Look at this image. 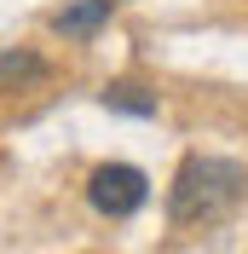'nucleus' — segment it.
Returning <instances> with one entry per match:
<instances>
[{
	"label": "nucleus",
	"mask_w": 248,
	"mask_h": 254,
	"mask_svg": "<svg viewBox=\"0 0 248 254\" xmlns=\"http://www.w3.org/2000/svg\"><path fill=\"white\" fill-rule=\"evenodd\" d=\"M98 98H104V110H122V116H156V93H144L133 81H110Z\"/></svg>",
	"instance_id": "39448f33"
},
{
	"label": "nucleus",
	"mask_w": 248,
	"mask_h": 254,
	"mask_svg": "<svg viewBox=\"0 0 248 254\" xmlns=\"http://www.w3.org/2000/svg\"><path fill=\"white\" fill-rule=\"evenodd\" d=\"M248 185V168L231 156H185L179 174L168 185V214L173 225H219L225 214L237 208Z\"/></svg>",
	"instance_id": "f257e3e1"
},
{
	"label": "nucleus",
	"mask_w": 248,
	"mask_h": 254,
	"mask_svg": "<svg viewBox=\"0 0 248 254\" xmlns=\"http://www.w3.org/2000/svg\"><path fill=\"white\" fill-rule=\"evenodd\" d=\"M110 12H116V0H75V6H63V12H52V29L63 35V41H87L93 29H104Z\"/></svg>",
	"instance_id": "7ed1b4c3"
},
{
	"label": "nucleus",
	"mask_w": 248,
	"mask_h": 254,
	"mask_svg": "<svg viewBox=\"0 0 248 254\" xmlns=\"http://www.w3.org/2000/svg\"><path fill=\"white\" fill-rule=\"evenodd\" d=\"M35 81H47V58L41 52H29V47L0 52V93H23Z\"/></svg>",
	"instance_id": "20e7f679"
},
{
	"label": "nucleus",
	"mask_w": 248,
	"mask_h": 254,
	"mask_svg": "<svg viewBox=\"0 0 248 254\" xmlns=\"http://www.w3.org/2000/svg\"><path fill=\"white\" fill-rule=\"evenodd\" d=\"M144 196H150V179L133 168V162H104L87 174V202L104 214V220H127V214H139Z\"/></svg>",
	"instance_id": "f03ea898"
}]
</instances>
